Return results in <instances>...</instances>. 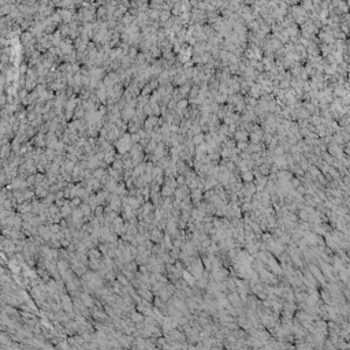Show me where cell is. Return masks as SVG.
<instances>
[{
    "label": "cell",
    "mask_w": 350,
    "mask_h": 350,
    "mask_svg": "<svg viewBox=\"0 0 350 350\" xmlns=\"http://www.w3.org/2000/svg\"><path fill=\"white\" fill-rule=\"evenodd\" d=\"M309 270H311V272H312V274L315 275V278L319 279V282L324 283V278H323V275H321V271L319 270V268H316L315 265H309Z\"/></svg>",
    "instance_id": "6da1fadb"
},
{
    "label": "cell",
    "mask_w": 350,
    "mask_h": 350,
    "mask_svg": "<svg viewBox=\"0 0 350 350\" xmlns=\"http://www.w3.org/2000/svg\"><path fill=\"white\" fill-rule=\"evenodd\" d=\"M177 183H181V185H182V183H186V179H185V177H183V175H181V177H178V178H177Z\"/></svg>",
    "instance_id": "9c48e42d"
},
{
    "label": "cell",
    "mask_w": 350,
    "mask_h": 350,
    "mask_svg": "<svg viewBox=\"0 0 350 350\" xmlns=\"http://www.w3.org/2000/svg\"><path fill=\"white\" fill-rule=\"evenodd\" d=\"M228 301H230V304H232V305H239L241 298H239V295L231 294L230 297H228Z\"/></svg>",
    "instance_id": "5b68a950"
},
{
    "label": "cell",
    "mask_w": 350,
    "mask_h": 350,
    "mask_svg": "<svg viewBox=\"0 0 350 350\" xmlns=\"http://www.w3.org/2000/svg\"><path fill=\"white\" fill-rule=\"evenodd\" d=\"M323 298H324L325 302H328V301H330V295L327 294V293H323Z\"/></svg>",
    "instance_id": "8fae6325"
},
{
    "label": "cell",
    "mask_w": 350,
    "mask_h": 350,
    "mask_svg": "<svg viewBox=\"0 0 350 350\" xmlns=\"http://www.w3.org/2000/svg\"><path fill=\"white\" fill-rule=\"evenodd\" d=\"M174 192H175V190L171 189V187H170L168 185H164V187L161 189V194H163L164 197H168V196H171V194H173Z\"/></svg>",
    "instance_id": "3957f363"
},
{
    "label": "cell",
    "mask_w": 350,
    "mask_h": 350,
    "mask_svg": "<svg viewBox=\"0 0 350 350\" xmlns=\"http://www.w3.org/2000/svg\"><path fill=\"white\" fill-rule=\"evenodd\" d=\"M201 141H203V138H201V137H196V144H200Z\"/></svg>",
    "instance_id": "7c38bea8"
},
{
    "label": "cell",
    "mask_w": 350,
    "mask_h": 350,
    "mask_svg": "<svg viewBox=\"0 0 350 350\" xmlns=\"http://www.w3.org/2000/svg\"><path fill=\"white\" fill-rule=\"evenodd\" d=\"M201 196H203V194H201V192H200L198 189H194V192L192 193V198H193L194 203H200V200H201Z\"/></svg>",
    "instance_id": "277c9868"
},
{
    "label": "cell",
    "mask_w": 350,
    "mask_h": 350,
    "mask_svg": "<svg viewBox=\"0 0 350 350\" xmlns=\"http://www.w3.org/2000/svg\"><path fill=\"white\" fill-rule=\"evenodd\" d=\"M182 274H183V279L186 280V283H187V285H190V286H194V283H196V279H194V276H192V275H190V272H186V271H183Z\"/></svg>",
    "instance_id": "7a4b0ae2"
},
{
    "label": "cell",
    "mask_w": 350,
    "mask_h": 350,
    "mask_svg": "<svg viewBox=\"0 0 350 350\" xmlns=\"http://www.w3.org/2000/svg\"><path fill=\"white\" fill-rule=\"evenodd\" d=\"M68 212H70V207H68V205H64L63 209H62V213H63V215H67Z\"/></svg>",
    "instance_id": "30bf717a"
},
{
    "label": "cell",
    "mask_w": 350,
    "mask_h": 350,
    "mask_svg": "<svg viewBox=\"0 0 350 350\" xmlns=\"http://www.w3.org/2000/svg\"><path fill=\"white\" fill-rule=\"evenodd\" d=\"M133 320L134 321H142V316L139 313H133Z\"/></svg>",
    "instance_id": "ba28073f"
},
{
    "label": "cell",
    "mask_w": 350,
    "mask_h": 350,
    "mask_svg": "<svg viewBox=\"0 0 350 350\" xmlns=\"http://www.w3.org/2000/svg\"><path fill=\"white\" fill-rule=\"evenodd\" d=\"M253 178H254V177H253V174L250 173L249 170H248V171H245L244 175H242V179H244L245 182H252V181H253Z\"/></svg>",
    "instance_id": "8992f818"
},
{
    "label": "cell",
    "mask_w": 350,
    "mask_h": 350,
    "mask_svg": "<svg viewBox=\"0 0 350 350\" xmlns=\"http://www.w3.org/2000/svg\"><path fill=\"white\" fill-rule=\"evenodd\" d=\"M160 237H161V232L159 231V230H153V232H152V239H153V241H156V242H159V239H160Z\"/></svg>",
    "instance_id": "52a82bcc"
}]
</instances>
